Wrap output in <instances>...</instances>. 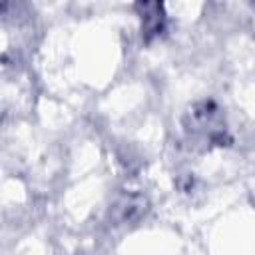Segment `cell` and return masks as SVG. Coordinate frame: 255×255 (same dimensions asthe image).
<instances>
[{
  "mask_svg": "<svg viewBox=\"0 0 255 255\" xmlns=\"http://www.w3.org/2000/svg\"><path fill=\"white\" fill-rule=\"evenodd\" d=\"M135 8L139 10L141 22H143V38L145 42H149L153 36L161 34L163 30V22H165L163 6L155 2H143V4H137Z\"/></svg>",
  "mask_w": 255,
  "mask_h": 255,
  "instance_id": "7a4b0ae2",
  "label": "cell"
},
{
  "mask_svg": "<svg viewBox=\"0 0 255 255\" xmlns=\"http://www.w3.org/2000/svg\"><path fill=\"white\" fill-rule=\"evenodd\" d=\"M185 129L193 135H201L209 143L223 145L225 128L221 126V116L213 102H201V104L193 106L187 114Z\"/></svg>",
  "mask_w": 255,
  "mask_h": 255,
  "instance_id": "6da1fadb",
  "label": "cell"
}]
</instances>
